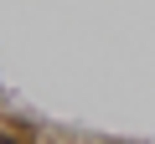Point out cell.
Instances as JSON below:
<instances>
[{"label":"cell","instance_id":"6da1fadb","mask_svg":"<svg viewBox=\"0 0 155 144\" xmlns=\"http://www.w3.org/2000/svg\"><path fill=\"white\" fill-rule=\"evenodd\" d=\"M0 144H16V139H5V134H0Z\"/></svg>","mask_w":155,"mask_h":144}]
</instances>
